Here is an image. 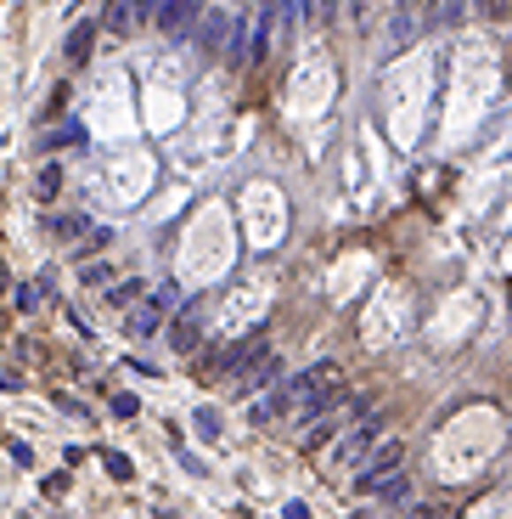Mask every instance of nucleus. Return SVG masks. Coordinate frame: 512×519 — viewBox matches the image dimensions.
<instances>
[{"label": "nucleus", "mask_w": 512, "mask_h": 519, "mask_svg": "<svg viewBox=\"0 0 512 519\" xmlns=\"http://www.w3.org/2000/svg\"><path fill=\"white\" fill-rule=\"evenodd\" d=\"M175 299H180L175 288H158V299H152V305L130 311V322H124V328H130V339H152V333L164 328V316H169V305H175Z\"/></svg>", "instance_id": "nucleus-8"}, {"label": "nucleus", "mask_w": 512, "mask_h": 519, "mask_svg": "<svg viewBox=\"0 0 512 519\" xmlns=\"http://www.w3.org/2000/svg\"><path fill=\"white\" fill-rule=\"evenodd\" d=\"M102 463H107V475H118V480H130V463H124V457H118V452H107V457H102Z\"/></svg>", "instance_id": "nucleus-21"}, {"label": "nucleus", "mask_w": 512, "mask_h": 519, "mask_svg": "<svg viewBox=\"0 0 512 519\" xmlns=\"http://www.w3.org/2000/svg\"><path fill=\"white\" fill-rule=\"evenodd\" d=\"M203 18V0H158V28L169 40H186Z\"/></svg>", "instance_id": "nucleus-5"}, {"label": "nucleus", "mask_w": 512, "mask_h": 519, "mask_svg": "<svg viewBox=\"0 0 512 519\" xmlns=\"http://www.w3.org/2000/svg\"><path fill=\"white\" fill-rule=\"evenodd\" d=\"M57 187H62V170H57V164H45V170H40V198H57Z\"/></svg>", "instance_id": "nucleus-15"}, {"label": "nucleus", "mask_w": 512, "mask_h": 519, "mask_svg": "<svg viewBox=\"0 0 512 519\" xmlns=\"http://www.w3.org/2000/svg\"><path fill=\"white\" fill-rule=\"evenodd\" d=\"M169 350H180V356H186V350H197V311H186L180 322H175V333H169Z\"/></svg>", "instance_id": "nucleus-11"}, {"label": "nucleus", "mask_w": 512, "mask_h": 519, "mask_svg": "<svg viewBox=\"0 0 512 519\" xmlns=\"http://www.w3.org/2000/svg\"><path fill=\"white\" fill-rule=\"evenodd\" d=\"M344 12H349V0H316V18H344Z\"/></svg>", "instance_id": "nucleus-17"}, {"label": "nucleus", "mask_w": 512, "mask_h": 519, "mask_svg": "<svg viewBox=\"0 0 512 519\" xmlns=\"http://www.w3.org/2000/svg\"><path fill=\"white\" fill-rule=\"evenodd\" d=\"M287 407H293V378H271L265 390H254V423L287 418Z\"/></svg>", "instance_id": "nucleus-7"}, {"label": "nucleus", "mask_w": 512, "mask_h": 519, "mask_svg": "<svg viewBox=\"0 0 512 519\" xmlns=\"http://www.w3.org/2000/svg\"><path fill=\"white\" fill-rule=\"evenodd\" d=\"M338 395H344V368H338V361H316L309 373L293 378V407L287 412L293 418H321Z\"/></svg>", "instance_id": "nucleus-1"}, {"label": "nucleus", "mask_w": 512, "mask_h": 519, "mask_svg": "<svg viewBox=\"0 0 512 519\" xmlns=\"http://www.w3.org/2000/svg\"><path fill=\"white\" fill-rule=\"evenodd\" d=\"M439 6H445V12H439L445 23H462V18H468V12H462V6H468V0H439Z\"/></svg>", "instance_id": "nucleus-20"}, {"label": "nucleus", "mask_w": 512, "mask_h": 519, "mask_svg": "<svg viewBox=\"0 0 512 519\" xmlns=\"http://www.w3.org/2000/svg\"><path fill=\"white\" fill-rule=\"evenodd\" d=\"M113 412H118V418H135V412H141V401H135V395H113Z\"/></svg>", "instance_id": "nucleus-18"}, {"label": "nucleus", "mask_w": 512, "mask_h": 519, "mask_svg": "<svg viewBox=\"0 0 512 519\" xmlns=\"http://www.w3.org/2000/svg\"><path fill=\"white\" fill-rule=\"evenodd\" d=\"M416 28H423V18H416V12H394V18H389V45H394V51H400V45H411Z\"/></svg>", "instance_id": "nucleus-10"}, {"label": "nucleus", "mask_w": 512, "mask_h": 519, "mask_svg": "<svg viewBox=\"0 0 512 519\" xmlns=\"http://www.w3.org/2000/svg\"><path fill=\"white\" fill-rule=\"evenodd\" d=\"M197 45H203L209 57H231L237 63V12H209L203 6V18H197Z\"/></svg>", "instance_id": "nucleus-3"}, {"label": "nucleus", "mask_w": 512, "mask_h": 519, "mask_svg": "<svg viewBox=\"0 0 512 519\" xmlns=\"http://www.w3.org/2000/svg\"><path fill=\"white\" fill-rule=\"evenodd\" d=\"M68 142H85V130H80V125H62V130H51V136H40V147H68Z\"/></svg>", "instance_id": "nucleus-13"}, {"label": "nucleus", "mask_w": 512, "mask_h": 519, "mask_svg": "<svg viewBox=\"0 0 512 519\" xmlns=\"http://www.w3.org/2000/svg\"><path fill=\"white\" fill-rule=\"evenodd\" d=\"M231 378H237V390H242V395H254V390H265L271 378H282V361H276L271 350H259V356H248Z\"/></svg>", "instance_id": "nucleus-9"}, {"label": "nucleus", "mask_w": 512, "mask_h": 519, "mask_svg": "<svg viewBox=\"0 0 512 519\" xmlns=\"http://www.w3.org/2000/svg\"><path fill=\"white\" fill-rule=\"evenodd\" d=\"M90 35H96V28H90V23H80V28H73V35H68V57H73V63H80V57L90 51Z\"/></svg>", "instance_id": "nucleus-14"}, {"label": "nucleus", "mask_w": 512, "mask_h": 519, "mask_svg": "<svg viewBox=\"0 0 512 519\" xmlns=\"http://www.w3.org/2000/svg\"><path fill=\"white\" fill-rule=\"evenodd\" d=\"M141 299V283H124V288H113V305H135Z\"/></svg>", "instance_id": "nucleus-19"}, {"label": "nucleus", "mask_w": 512, "mask_h": 519, "mask_svg": "<svg viewBox=\"0 0 512 519\" xmlns=\"http://www.w3.org/2000/svg\"><path fill=\"white\" fill-rule=\"evenodd\" d=\"M383 440V412H366V418H355L349 430H344V440H338V463H366V452Z\"/></svg>", "instance_id": "nucleus-4"}, {"label": "nucleus", "mask_w": 512, "mask_h": 519, "mask_svg": "<svg viewBox=\"0 0 512 519\" xmlns=\"http://www.w3.org/2000/svg\"><path fill=\"white\" fill-rule=\"evenodd\" d=\"M107 28H113V35H130L135 28V0H113V6H107Z\"/></svg>", "instance_id": "nucleus-12"}, {"label": "nucleus", "mask_w": 512, "mask_h": 519, "mask_svg": "<svg viewBox=\"0 0 512 519\" xmlns=\"http://www.w3.org/2000/svg\"><path fill=\"white\" fill-rule=\"evenodd\" d=\"M400 463H406V452H400V440H378V446L366 452V463L355 469V492H383L394 475H400Z\"/></svg>", "instance_id": "nucleus-2"}, {"label": "nucleus", "mask_w": 512, "mask_h": 519, "mask_svg": "<svg viewBox=\"0 0 512 519\" xmlns=\"http://www.w3.org/2000/svg\"><path fill=\"white\" fill-rule=\"evenodd\" d=\"M141 18H158V0H135V23Z\"/></svg>", "instance_id": "nucleus-22"}, {"label": "nucleus", "mask_w": 512, "mask_h": 519, "mask_svg": "<svg viewBox=\"0 0 512 519\" xmlns=\"http://www.w3.org/2000/svg\"><path fill=\"white\" fill-rule=\"evenodd\" d=\"M485 6V18H507V0H478Z\"/></svg>", "instance_id": "nucleus-23"}, {"label": "nucleus", "mask_w": 512, "mask_h": 519, "mask_svg": "<svg viewBox=\"0 0 512 519\" xmlns=\"http://www.w3.org/2000/svg\"><path fill=\"white\" fill-rule=\"evenodd\" d=\"M259 350H265V328H259V333H248V339H237V345H225L220 356H209V361H203V378H214V373H225V378H231L248 356H259Z\"/></svg>", "instance_id": "nucleus-6"}, {"label": "nucleus", "mask_w": 512, "mask_h": 519, "mask_svg": "<svg viewBox=\"0 0 512 519\" xmlns=\"http://www.w3.org/2000/svg\"><path fill=\"white\" fill-rule=\"evenodd\" d=\"M0 288H6V266H0Z\"/></svg>", "instance_id": "nucleus-24"}, {"label": "nucleus", "mask_w": 512, "mask_h": 519, "mask_svg": "<svg viewBox=\"0 0 512 519\" xmlns=\"http://www.w3.org/2000/svg\"><path fill=\"white\" fill-rule=\"evenodd\" d=\"M197 435H203V440H214V435H220V412H197Z\"/></svg>", "instance_id": "nucleus-16"}]
</instances>
